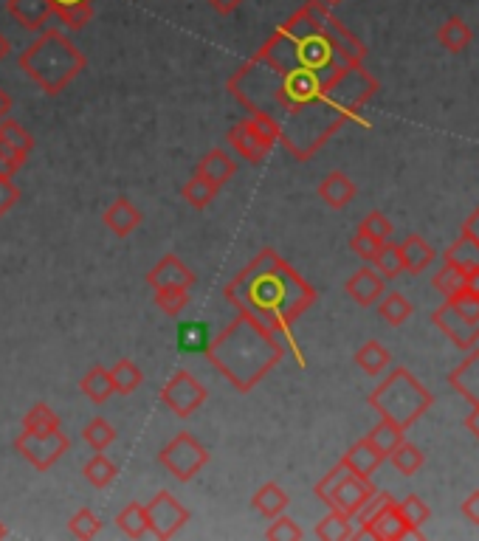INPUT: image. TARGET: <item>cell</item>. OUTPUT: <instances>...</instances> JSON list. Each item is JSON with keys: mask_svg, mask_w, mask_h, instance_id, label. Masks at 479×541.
I'll return each instance as SVG.
<instances>
[{"mask_svg": "<svg viewBox=\"0 0 479 541\" xmlns=\"http://www.w3.org/2000/svg\"><path fill=\"white\" fill-rule=\"evenodd\" d=\"M82 477H85V482H88L91 488L102 491V488H108L110 482L119 477V468L105 457V451H96L91 460L85 463V468H82Z\"/></svg>", "mask_w": 479, "mask_h": 541, "instance_id": "33", "label": "cell"}, {"mask_svg": "<svg viewBox=\"0 0 479 541\" xmlns=\"http://www.w3.org/2000/svg\"><path fill=\"white\" fill-rule=\"evenodd\" d=\"M341 463L347 465L356 477H364V480H370L372 474L381 468L384 463V457H381V451L372 446L367 437H361L358 443H353L347 454H341Z\"/></svg>", "mask_w": 479, "mask_h": 541, "instance_id": "21", "label": "cell"}, {"mask_svg": "<svg viewBox=\"0 0 479 541\" xmlns=\"http://www.w3.org/2000/svg\"><path fill=\"white\" fill-rule=\"evenodd\" d=\"M6 536H9V530H6V525L0 522V539H6Z\"/></svg>", "mask_w": 479, "mask_h": 541, "instance_id": "61", "label": "cell"}, {"mask_svg": "<svg viewBox=\"0 0 479 541\" xmlns=\"http://www.w3.org/2000/svg\"><path fill=\"white\" fill-rule=\"evenodd\" d=\"M443 263L457 265L460 271H471V268H479V246L477 240L471 234L460 232V237L446 248L443 254Z\"/></svg>", "mask_w": 479, "mask_h": 541, "instance_id": "27", "label": "cell"}, {"mask_svg": "<svg viewBox=\"0 0 479 541\" xmlns=\"http://www.w3.org/2000/svg\"><path fill=\"white\" fill-rule=\"evenodd\" d=\"M195 282H198L195 271L178 254H164L147 274V285L153 291H161V288H186L189 291Z\"/></svg>", "mask_w": 479, "mask_h": 541, "instance_id": "12", "label": "cell"}, {"mask_svg": "<svg viewBox=\"0 0 479 541\" xmlns=\"http://www.w3.org/2000/svg\"><path fill=\"white\" fill-rule=\"evenodd\" d=\"M367 403L381 415V420L409 429L432 409L434 395L412 375V370L398 367L372 389Z\"/></svg>", "mask_w": 479, "mask_h": 541, "instance_id": "5", "label": "cell"}, {"mask_svg": "<svg viewBox=\"0 0 479 541\" xmlns=\"http://www.w3.org/2000/svg\"><path fill=\"white\" fill-rule=\"evenodd\" d=\"M358 229H364L367 234H372L378 243H387L389 234H392V223H389V217L384 212H378V209H372L370 215L361 220V226Z\"/></svg>", "mask_w": 479, "mask_h": 541, "instance_id": "49", "label": "cell"}, {"mask_svg": "<svg viewBox=\"0 0 479 541\" xmlns=\"http://www.w3.org/2000/svg\"><path fill=\"white\" fill-rule=\"evenodd\" d=\"M471 40H474V31L468 29V23H465L463 17H449L440 29H437V43L451 51V54H460L465 48L471 46Z\"/></svg>", "mask_w": 479, "mask_h": 541, "instance_id": "25", "label": "cell"}, {"mask_svg": "<svg viewBox=\"0 0 479 541\" xmlns=\"http://www.w3.org/2000/svg\"><path fill=\"white\" fill-rule=\"evenodd\" d=\"M12 105H15L12 93H9L6 88H3V85H0V122H3V119H9V113H12Z\"/></svg>", "mask_w": 479, "mask_h": 541, "instance_id": "55", "label": "cell"}, {"mask_svg": "<svg viewBox=\"0 0 479 541\" xmlns=\"http://www.w3.org/2000/svg\"><path fill=\"white\" fill-rule=\"evenodd\" d=\"M372 268L381 274L384 279H395L406 274L403 271V260H401V246L398 243H381L378 251H375V257H372Z\"/></svg>", "mask_w": 479, "mask_h": 541, "instance_id": "35", "label": "cell"}, {"mask_svg": "<svg viewBox=\"0 0 479 541\" xmlns=\"http://www.w3.org/2000/svg\"><path fill=\"white\" fill-rule=\"evenodd\" d=\"M378 246H381V243H378L372 234L364 232V229H358V232L350 237V251H353L356 257H361L364 263H372V257H375Z\"/></svg>", "mask_w": 479, "mask_h": 541, "instance_id": "50", "label": "cell"}, {"mask_svg": "<svg viewBox=\"0 0 479 541\" xmlns=\"http://www.w3.org/2000/svg\"><path fill=\"white\" fill-rule=\"evenodd\" d=\"M316 539H322V541H347V539H353V519L347 516V513H341V511H333L330 508V513H327L325 519L316 525Z\"/></svg>", "mask_w": 479, "mask_h": 541, "instance_id": "32", "label": "cell"}, {"mask_svg": "<svg viewBox=\"0 0 479 541\" xmlns=\"http://www.w3.org/2000/svg\"><path fill=\"white\" fill-rule=\"evenodd\" d=\"M20 203V186L12 178H0V217L9 215Z\"/></svg>", "mask_w": 479, "mask_h": 541, "instance_id": "51", "label": "cell"}, {"mask_svg": "<svg viewBox=\"0 0 479 541\" xmlns=\"http://www.w3.org/2000/svg\"><path fill=\"white\" fill-rule=\"evenodd\" d=\"M432 285L443 294V299H449V296H454L460 288L465 285V271H460L457 265L451 263H443V268L434 274Z\"/></svg>", "mask_w": 479, "mask_h": 541, "instance_id": "45", "label": "cell"}, {"mask_svg": "<svg viewBox=\"0 0 479 541\" xmlns=\"http://www.w3.org/2000/svg\"><path fill=\"white\" fill-rule=\"evenodd\" d=\"M226 91L246 110H260L279 127V144L296 161H310L378 93L364 62H350L305 9H296L248 57Z\"/></svg>", "mask_w": 479, "mask_h": 541, "instance_id": "1", "label": "cell"}, {"mask_svg": "<svg viewBox=\"0 0 479 541\" xmlns=\"http://www.w3.org/2000/svg\"><path fill=\"white\" fill-rule=\"evenodd\" d=\"M468 294H477L479 296V268H471V271H465V285H463Z\"/></svg>", "mask_w": 479, "mask_h": 541, "instance_id": "57", "label": "cell"}, {"mask_svg": "<svg viewBox=\"0 0 479 541\" xmlns=\"http://www.w3.org/2000/svg\"><path fill=\"white\" fill-rule=\"evenodd\" d=\"M465 429H468V432L474 434V437L479 440V403H474V406H471V412L465 415Z\"/></svg>", "mask_w": 479, "mask_h": 541, "instance_id": "56", "label": "cell"}, {"mask_svg": "<svg viewBox=\"0 0 479 541\" xmlns=\"http://www.w3.org/2000/svg\"><path fill=\"white\" fill-rule=\"evenodd\" d=\"M161 403L170 409L175 418H192L203 403L209 401V389L189 370H175L161 387Z\"/></svg>", "mask_w": 479, "mask_h": 541, "instance_id": "8", "label": "cell"}, {"mask_svg": "<svg viewBox=\"0 0 479 541\" xmlns=\"http://www.w3.org/2000/svg\"><path fill=\"white\" fill-rule=\"evenodd\" d=\"M31 150H34V136L29 130L15 119H3L0 122V153L23 167V161L29 158Z\"/></svg>", "mask_w": 479, "mask_h": 541, "instance_id": "19", "label": "cell"}, {"mask_svg": "<svg viewBox=\"0 0 479 541\" xmlns=\"http://www.w3.org/2000/svg\"><path fill=\"white\" fill-rule=\"evenodd\" d=\"M288 505H291V496L285 494L282 485H277V482H265V485L257 488V494L251 496V508L265 519H274L279 513H285Z\"/></svg>", "mask_w": 479, "mask_h": 541, "instance_id": "24", "label": "cell"}, {"mask_svg": "<svg viewBox=\"0 0 479 541\" xmlns=\"http://www.w3.org/2000/svg\"><path fill=\"white\" fill-rule=\"evenodd\" d=\"M449 384L457 395H463L465 401L479 403V347H471V353L465 356L463 364H457L449 375Z\"/></svg>", "mask_w": 479, "mask_h": 541, "instance_id": "20", "label": "cell"}, {"mask_svg": "<svg viewBox=\"0 0 479 541\" xmlns=\"http://www.w3.org/2000/svg\"><path fill=\"white\" fill-rule=\"evenodd\" d=\"M147 522H150V536L155 539L167 541L175 539L181 530L186 527V522L192 519V513L186 511L184 505L178 502V496L170 494V491H161L155 494L147 505Z\"/></svg>", "mask_w": 479, "mask_h": 541, "instance_id": "9", "label": "cell"}, {"mask_svg": "<svg viewBox=\"0 0 479 541\" xmlns=\"http://www.w3.org/2000/svg\"><path fill=\"white\" fill-rule=\"evenodd\" d=\"M116 527L122 530L127 539H144L150 536V522H147V508L141 502L124 505L116 516Z\"/></svg>", "mask_w": 479, "mask_h": 541, "instance_id": "29", "label": "cell"}, {"mask_svg": "<svg viewBox=\"0 0 479 541\" xmlns=\"http://www.w3.org/2000/svg\"><path fill=\"white\" fill-rule=\"evenodd\" d=\"M209 460H212L209 449L189 432H178L164 449L158 451V463L164 465L178 482L195 480L209 465Z\"/></svg>", "mask_w": 479, "mask_h": 541, "instance_id": "6", "label": "cell"}, {"mask_svg": "<svg viewBox=\"0 0 479 541\" xmlns=\"http://www.w3.org/2000/svg\"><path fill=\"white\" fill-rule=\"evenodd\" d=\"M79 389H82V395H85V398H88L91 403L108 401L110 395H113V381H110L108 367H102V364H93L91 370L82 375Z\"/></svg>", "mask_w": 479, "mask_h": 541, "instance_id": "26", "label": "cell"}, {"mask_svg": "<svg viewBox=\"0 0 479 541\" xmlns=\"http://www.w3.org/2000/svg\"><path fill=\"white\" fill-rule=\"evenodd\" d=\"M398 511H401V516L406 519V525L412 527L415 533H423V525H426L429 516H432L429 505H426L418 494L406 496L403 502H398Z\"/></svg>", "mask_w": 479, "mask_h": 541, "instance_id": "41", "label": "cell"}, {"mask_svg": "<svg viewBox=\"0 0 479 541\" xmlns=\"http://www.w3.org/2000/svg\"><path fill=\"white\" fill-rule=\"evenodd\" d=\"M178 347L184 353H203L209 347V330L201 322H189L178 330Z\"/></svg>", "mask_w": 479, "mask_h": 541, "instance_id": "44", "label": "cell"}, {"mask_svg": "<svg viewBox=\"0 0 479 541\" xmlns=\"http://www.w3.org/2000/svg\"><path fill=\"white\" fill-rule=\"evenodd\" d=\"M401 260L406 274H423L434 263V248L420 234H409L401 243Z\"/></svg>", "mask_w": 479, "mask_h": 541, "instance_id": "23", "label": "cell"}, {"mask_svg": "<svg viewBox=\"0 0 479 541\" xmlns=\"http://www.w3.org/2000/svg\"><path fill=\"white\" fill-rule=\"evenodd\" d=\"M327 6H336V3H341V0H325Z\"/></svg>", "mask_w": 479, "mask_h": 541, "instance_id": "62", "label": "cell"}, {"mask_svg": "<svg viewBox=\"0 0 479 541\" xmlns=\"http://www.w3.org/2000/svg\"><path fill=\"white\" fill-rule=\"evenodd\" d=\"M17 170H20V164L0 153V178H12V175H15Z\"/></svg>", "mask_w": 479, "mask_h": 541, "instance_id": "58", "label": "cell"}, {"mask_svg": "<svg viewBox=\"0 0 479 541\" xmlns=\"http://www.w3.org/2000/svg\"><path fill=\"white\" fill-rule=\"evenodd\" d=\"M387 291V285H384V277L370 268V265H364V268H358L353 277L344 282V294L350 296L356 305L361 308H372V305H378V299L384 296Z\"/></svg>", "mask_w": 479, "mask_h": 541, "instance_id": "13", "label": "cell"}, {"mask_svg": "<svg viewBox=\"0 0 479 541\" xmlns=\"http://www.w3.org/2000/svg\"><path fill=\"white\" fill-rule=\"evenodd\" d=\"M6 12L15 17V23L26 31H43L54 17L51 0H6Z\"/></svg>", "mask_w": 479, "mask_h": 541, "instance_id": "16", "label": "cell"}, {"mask_svg": "<svg viewBox=\"0 0 479 541\" xmlns=\"http://www.w3.org/2000/svg\"><path fill=\"white\" fill-rule=\"evenodd\" d=\"M71 449V440L62 429L54 432H20L15 440V451L34 468V471H48L60 463Z\"/></svg>", "mask_w": 479, "mask_h": 541, "instance_id": "7", "label": "cell"}, {"mask_svg": "<svg viewBox=\"0 0 479 541\" xmlns=\"http://www.w3.org/2000/svg\"><path fill=\"white\" fill-rule=\"evenodd\" d=\"M206 3H209V6L215 9L217 15H223V17L234 15V12H237V9L243 6V0H206Z\"/></svg>", "mask_w": 479, "mask_h": 541, "instance_id": "53", "label": "cell"}, {"mask_svg": "<svg viewBox=\"0 0 479 541\" xmlns=\"http://www.w3.org/2000/svg\"><path fill=\"white\" fill-rule=\"evenodd\" d=\"M217 186H212L209 181H203V178H198V175H192L189 181H186L184 186H181V198H184L192 209H206V206H212V201L217 198Z\"/></svg>", "mask_w": 479, "mask_h": 541, "instance_id": "37", "label": "cell"}, {"mask_svg": "<svg viewBox=\"0 0 479 541\" xmlns=\"http://www.w3.org/2000/svg\"><path fill=\"white\" fill-rule=\"evenodd\" d=\"M378 313H381V319L387 325L401 327L412 319V302L403 294H398V291H389V294L378 299Z\"/></svg>", "mask_w": 479, "mask_h": 541, "instance_id": "34", "label": "cell"}, {"mask_svg": "<svg viewBox=\"0 0 479 541\" xmlns=\"http://www.w3.org/2000/svg\"><path fill=\"white\" fill-rule=\"evenodd\" d=\"M223 296L237 313H248L260 325L274 330L294 350L299 367H305V356L294 341V325L305 310L313 308L316 291L294 265L279 257V251L263 248L254 260H248L226 282Z\"/></svg>", "mask_w": 479, "mask_h": 541, "instance_id": "2", "label": "cell"}, {"mask_svg": "<svg viewBox=\"0 0 479 541\" xmlns=\"http://www.w3.org/2000/svg\"><path fill=\"white\" fill-rule=\"evenodd\" d=\"M356 364L367 372V375H381V372H387V367L392 364V356H389V350L381 341L370 339L364 341L356 350Z\"/></svg>", "mask_w": 479, "mask_h": 541, "instance_id": "30", "label": "cell"}, {"mask_svg": "<svg viewBox=\"0 0 479 541\" xmlns=\"http://www.w3.org/2000/svg\"><path fill=\"white\" fill-rule=\"evenodd\" d=\"M17 65L46 96H60L85 71L88 60L71 43L68 34H62L60 29H46L37 34L29 48L17 54Z\"/></svg>", "mask_w": 479, "mask_h": 541, "instance_id": "4", "label": "cell"}, {"mask_svg": "<svg viewBox=\"0 0 479 541\" xmlns=\"http://www.w3.org/2000/svg\"><path fill=\"white\" fill-rule=\"evenodd\" d=\"M189 305V291L186 288H161L155 291V308L161 310L164 316H181L184 308Z\"/></svg>", "mask_w": 479, "mask_h": 541, "instance_id": "43", "label": "cell"}, {"mask_svg": "<svg viewBox=\"0 0 479 541\" xmlns=\"http://www.w3.org/2000/svg\"><path fill=\"white\" fill-rule=\"evenodd\" d=\"M387 460L395 465V471H398V474H403V477H412V474H418L420 468H423V463H426V454H423L418 446H412V443H406V440H403L401 446L392 451Z\"/></svg>", "mask_w": 479, "mask_h": 541, "instance_id": "36", "label": "cell"}, {"mask_svg": "<svg viewBox=\"0 0 479 541\" xmlns=\"http://www.w3.org/2000/svg\"><path fill=\"white\" fill-rule=\"evenodd\" d=\"M141 220H144V215H141V209L130 198H116L105 209V215H102L105 229L110 234H116V237H130L141 226Z\"/></svg>", "mask_w": 479, "mask_h": 541, "instance_id": "17", "label": "cell"}, {"mask_svg": "<svg viewBox=\"0 0 479 541\" xmlns=\"http://www.w3.org/2000/svg\"><path fill=\"white\" fill-rule=\"evenodd\" d=\"M347 474H353V471H350V468H347V465H344L339 460V463H336L333 468H330V471H327L322 480L313 485V494H316V499H319V502H325L327 508H330V502H333V494H336V488H339L341 482H344V477H347Z\"/></svg>", "mask_w": 479, "mask_h": 541, "instance_id": "42", "label": "cell"}, {"mask_svg": "<svg viewBox=\"0 0 479 541\" xmlns=\"http://www.w3.org/2000/svg\"><path fill=\"white\" fill-rule=\"evenodd\" d=\"M234 172H237V161H234V155H229L226 150L215 147V150H209V153L203 155L201 161L195 164V172H192V175H198V178H203V181H209V184L220 189V186L232 181Z\"/></svg>", "mask_w": 479, "mask_h": 541, "instance_id": "18", "label": "cell"}, {"mask_svg": "<svg viewBox=\"0 0 479 541\" xmlns=\"http://www.w3.org/2000/svg\"><path fill=\"white\" fill-rule=\"evenodd\" d=\"M432 322L434 327L446 336V339L454 344V347H460V350H471V347H477L479 341V319L474 316H465L457 308H451L449 302H443L440 308L432 313Z\"/></svg>", "mask_w": 479, "mask_h": 541, "instance_id": "11", "label": "cell"}, {"mask_svg": "<svg viewBox=\"0 0 479 541\" xmlns=\"http://www.w3.org/2000/svg\"><path fill=\"white\" fill-rule=\"evenodd\" d=\"M54 429H60V415L48 403H34L23 418V432H54Z\"/></svg>", "mask_w": 479, "mask_h": 541, "instance_id": "38", "label": "cell"}, {"mask_svg": "<svg viewBox=\"0 0 479 541\" xmlns=\"http://www.w3.org/2000/svg\"><path fill=\"white\" fill-rule=\"evenodd\" d=\"M460 513L465 516V522L479 525V491H471V494L465 496L463 505H460Z\"/></svg>", "mask_w": 479, "mask_h": 541, "instance_id": "52", "label": "cell"}, {"mask_svg": "<svg viewBox=\"0 0 479 541\" xmlns=\"http://www.w3.org/2000/svg\"><path fill=\"white\" fill-rule=\"evenodd\" d=\"M316 192H319V198H322L330 209H344V206H350V203L356 201V195H358L353 178H350V175H344V172H339V170L325 175Z\"/></svg>", "mask_w": 479, "mask_h": 541, "instance_id": "22", "label": "cell"}, {"mask_svg": "<svg viewBox=\"0 0 479 541\" xmlns=\"http://www.w3.org/2000/svg\"><path fill=\"white\" fill-rule=\"evenodd\" d=\"M285 350L288 344L274 330L260 325L248 313H237L232 325L209 339L203 353L237 392H251L285 358Z\"/></svg>", "mask_w": 479, "mask_h": 541, "instance_id": "3", "label": "cell"}, {"mask_svg": "<svg viewBox=\"0 0 479 541\" xmlns=\"http://www.w3.org/2000/svg\"><path fill=\"white\" fill-rule=\"evenodd\" d=\"M226 139H229V144H232L234 153L240 155L243 161H251V164H263L265 158H268V153H271V147H268V144H265V141L260 139L254 130H251V124H248L246 116L229 127Z\"/></svg>", "mask_w": 479, "mask_h": 541, "instance_id": "15", "label": "cell"}, {"mask_svg": "<svg viewBox=\"0 0 479 541\" xmlns=\"http://www.w3.org/2000/svg\"><path fill=\"white\" fill-rule=\"evenodd\" d=\"M353 539H378V541H401V539H423V533H415L406 525V519L398 511V502L392 499L381 511L372 516L367 525L353 533Z\"/></svg>", "mask_w": 479, "mask_h": 541, "instance_id": "10", "label": "cell"}, {"mask_svg": "<svg viewBox=\"0 0 479 541\" xmlns=\"http://www.w3.org/2000/svg\"><path fill=\"white\" fill-rule=\"evenodd\" d=\"M367 440H370L372 446L381 451V457L387 460L389 454H392V451L398 449L403 440H406V429L395 426V423H389V420H378L370 432H367Z\"/></svg>", "mask_w": 479, "mask_h": 541, "instance_id": "31", "label": "cell"}, {"mask_svg": "<svg viewBox=\"0 0 479 541\" xmlns=\"http://www.w3.org/2000/svg\"><path fill=\"white\" fill-rule=\"evenodd\" d=\"M305 536L302 533V527L296 525L291 516H285V513H279L271 519V525L265 530V539L268 541H299Z\"/></svg>", "mask_w": 479, "mask_h": 541, "instance_id": "46", "label": "cell"}, {"mask_svg": "<svg viewBox=\"0 0 479 541\" xmlns=\"http://www.w3.org/2000/svg\"><path fill=\"white\" fill-rule=\"evenodd\" d=\"M54 3V12L57 9H68V6H79V3H93V0H51Z\"/></svg>", "mask_w": 479, "mask_h": 541, "instance_id": "59", "label": "cell"}, {"mask_svg": "<svg viewBox=\"0 0 479 541\" xmlns=\"http://www.w3.org/2000/svg\"><path fill=\"white\" fill-rule=\"evenodd\" d=\"M248 124H251V130L260 136V139L274 150V144H279V127L277 122L271 119V116H265V113H260V110H248Z\"/></svg>", "mask_w": 479, "mask_h": 541, "instance_id": "47", "label": "cell"}, {"mask_svg": "<svg viewBox=\"0 0 479 541\" xmlns=\"http://www.w3.org/2000/svg\"><path fill=\"white\" fill-rule=\"evenodd\" d=\"M68 533L74 536V539H96L99 533H102V522H99V516L91 511V508H79L71 519H68Z\"/></svg>", "mask_w": 479, "mask_h": 541, "instance_id": "40", "label": "cell"}, {"mask_svg": "<svg viewBox=\"0 0 479 541\" xmlns=\"http://www.w3.org/2000/svg\"><path fill=\"white\" fill-rule=\"evenodd\" d=\"M12 51V43H9V37H3V31H0V62H3V57Z\"/></svg>", "mask_w": 479, "mask_h": 541, "instance_id": "60", "label": "cell"}, {"mask_svg": "<svg viewBox=\"0 0 479 541\" xmlns=\"http://www.w3.org/2000/svg\"><path fill=\"white\" fill-rule=\"evenodd\" d=\"M82 440H85L93 451H108L110 446L116 443V429H113L105 418H93L85 423Z\"/></svg>", "mask_w": 479, "mask_h": 541, "instance_id": "39", "label": "cell"}, {"mask_svg": "<svg viewBox=\"0 0 479 541\" xmlns=\"http://www.w3.org/2000/svg\"><path fill=\"white\" fill-rule=\"evenodd\" d=\"M54 17H60L62 26H68L71 31L85 29L93 17V3H79V6H68V9H57Z\"/></svg>", "mask_w": 479, "mask_h": 541, "instance_id": "48", "label": "cell"}, {"mask_svg": "<svg viewBox=\"0 0 479 541\" xmlns=\"http://www.w3.org/2000/svg\"><path fill=\"white\" fill-rule=\"evenodd\" d=\"M463 232L465 234H471L474 240H477V246H479V206L471 212V215L465 217V223H463Z\"/></svg>", "mask_w": 479, "mask_h": 541, "instance_id": "54", "label": "cell"}, {"mask_svg": "<svg viewBox=\"0 0 479 541\" xmlns=\"http://www.w3.org/2000/svg\"><path fill=\"white\" fill-rule=\"evenodd\" d=\"M375 494V485L370 480H364V477H356V474H347L344 482H341L339 488H336V494H333V502H330V508L333 511L347 513L350 519L361 511V505Z\"/></svg>", "mask_w": 479, "mask_h": 541, "instance_id": "14", "label": "cell"}, {"mask_svg": "<svg viewBox=\"0 0 479 541\" xmlns=\"http://www.w3.org/2000/svg\"><path fill=\"white\" fill-rule=\"evenodd\" d=\"M108 372L110 381H113V392H119V395H133V392L144 384V372H141L139 364L130 361V358H119Z\"/></svg>", "mask_w": 479, "mask_h": 541, "instance_id": "28", "label": "cell"}]
</instances>
